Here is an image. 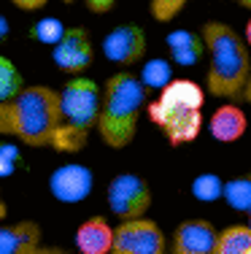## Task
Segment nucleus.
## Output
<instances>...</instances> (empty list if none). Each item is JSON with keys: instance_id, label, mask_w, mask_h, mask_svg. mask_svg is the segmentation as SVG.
Instances as JSON below:
<instances>
[{"instance_id": "obj_10", "label": "nucleus", "mask_w": 251, "mask_h": 254, "mask_svg": "<svg viewBox=\"0 0 251 254\" xmlns=\"http://www.w3.org/2000/svg\"><path fill=\"white\" fill-rule=\"evenodd\" d=\"M92 171L87 165L70 162V165H59L49 179V192L59 203H81L92 192Z\"/></svg>"}, {"instance_id": "obj_23", "label": "nucleus", "mask_w": 251, "mask_h": 254, "mask_svg": "<svg viewBox=\"0 0 251 254\" xmlns=\"http://www.w3.org/2000/svg\"><path fill=\"white\" fill-rule=\"evenodd\" d=\"M65 3H76V0H65ZM84 3H87V8L95 11V14H105V11L113 8L116 0H84Z\"/></svg>"}, {"instance_id": "obj_14", "label": "nucleus", "mask_w": 251, "mask_h": 254, "mask_svg": "<svg viewBox=\"0 0 251 254\" xmlns=\"http://www.w3.org/2000/svg\"><path fill=\"white\" fill-rule=\"evenodd\" d=\"M208 130L216 141L232 143L238 138H243V132H246V114L238 106H219L208 119Z\"/></svg>"}, {"instance_id": "obj_22", "label": "nucleus", "mask_w": 251, "mask_h": 254, "mask_svg": "<svg viewBox=\"0 0 251 254\" xmlns=\"http://www.w3.org/2000/svg\"><path fill=\"white\" fill-rule=\"evenodd\" d=\"M187 5V0H149V8H151V16L157 22H170L178 16V11Z\"/></svg>"}, {"instance_id": "obj_4", "label": "nucleus", "mask_w": 251, "mask_h": 254, "mask_svg": "<svg viewBox=\"0 0 251 254\" xmlns=\"http://www.w3.org/2000/svg\"><path fill=\"white\" fill-rule=\"evenodd\" d=\"M100 87L92 78H73L65 84L59 92V106H62V122H65V135L59 152H81L89 138V130L98 125L100 114Z\"/></svg>"}, {"instance_id": "obj_6", "label": "nucleus", "mask_w": 251, "mask_h": 254, "mask_svg": "<svg viewBox=\"0 0 251 254\" xmlns=\"http://www.w3.org/2000/svg\"><path fill=\"white\" fill-rule=\"evenodd\" d=\"M165 249V233L159 230L157 222L146 219V216L122 219V225L113 230L111 252L116 254H162Z\"/></svg>"}, {"instance_id": "obj_2", "label": "nucleus", "mask_w": 251, "mask_h": 254, "mask_svg": "<svg viewBox=\"0 0 251 254\" xmlns=\"http://www.w3.org/2000/svg\"><path fill=\"white\" fill-rule=\"evenodd\" d=\"M202 41H205V49L211 54L205 76L208 92L213 98H238L251 73L246 38H241L224 22H205L202 25Z\"/></svg>"}, {"instance_id": "obj_8", "label": "nucleus", "mask_w": 251, "mask_h": 254, "mask_svg": "<svg viewBox=\"0 0 251 254\" xmlns=\"http://www.w3.org/2000/svg\"><path fill=\"white\" fill-rule=\"evenodd\" d=\"M54 63L59 70H68V73H81L92 65V41L89 33L84 27H65L62 38L54 44Z\"/></svg>"}, {"instance_id": "obj_17", "label": "nucleus", "mask_w": 251, "mask_h": 254, "mask_svg": "<svg viewBox=\"0 0 251 254\" xmlns=\"http://www.w3.org/2000/svg\"><path fill=\"white\" fill-rule=\"evenodd\" d=\"M222 197L235 211H249L251 208V171L246 173V176H238V179L227 181Z\"/></svg>"}, {"instance_id": "obj_21", "label": "nucleus", "mask_w": 251, "mask_h": 254, "mask_svg": "<svg viewBox=\"0 0 251 254\" xmlns=\"http://www.w3.org/2000/svg\"><path fill=\"white\" fill-rule=\"evenodd\" d=\"M141 81L146 89H162L167 81H170V65L165 60H149L143 65V73H141Z\"/></svg>"}, {"instance_id": "obj_11", "label": "nucleus", "mask_w": 251, "mask_h": 254, "mask_svg": "<svg viewBox=\"0 0 251 254\" xmlns=\"http://www.w3.org/2000/svg\"><path fill=\"white\" fill-rule=\"evenodd\" d=\"M219 233L208 219H187L173 233L176 254H216Z\"/></svg>"}, {"instance_id": "obj_26", "label": "nucleus", "mask_w": 251, "mask_h": 254, "mask_svg": "<svg viewBox=\"0 0 251 254\" xmlns=\"http://www.w3.org/2000/svg\"><path fill=\"white\" fill-rule=\"evenodd\" d=\"M241 95L251 103V73H249V78H246V84H243V92H241Z\"/></svg>"}, {"instance_id": "obj_24", "label": "nucleus", "mask_w": 251, "mask_h": 254, "mask_svg": "<svg viewBox=\"0 0 251 254\" xmlns=\"http://www.w3.org/2000/svg\"><path fill=\"white\" fill-rule=\"evenodd\" d=\"M11 3H14L16 8H22V11H38V8H44L49 0H11Z\"/></svg>"}, {"instance_id": "obj_9", "label": "nucleus", "mask_w": 251, "mask_h": 254, "mask_svg": "<svg viewBox=\"0 0 251 254\" xmlns=\"http://www.w3.org/2000/svg\"><path fill=\"white\" fill-rule=\"evenodd\" d=\"M105 60L116 65H135L146 54V33L138 25H119L103 38Z\"/></svg>"}, {"instance_id": "obj_29", "label": "nucleus", "mask_w": 251, "mask_h": 254, "mask_svg": "<svg viewBox=\"0 0 251 254\" xmlns=\"http://www.w3.org/2000/svg\"><path fill=\"white\" fill-rule=\"evenodd\" d=\"M238 5H243V8H251V0H235Z\"/></svg>"}, {"instance_id": "obj_5", "label": "nucleus", "mask_w": 251, "mask_h": 254, "mask_svg": "<svg viewBox=\"0 0 251 254\" xmlns=\"http://www.w3.org/2000/svg\"><path fill=\"white\" fill-rule=\"evenodd\" d=\"M149 119L165 132L173 146L195 141L202 130V108H184V106H170V103L154 100L149 103Z\"/></svg>"}, {"instance_id": "obj_16", "label": "nucleus", "mask_w": 251, "mask_h": 254, "mask_svg": "<svg viewBox=\"0 0 251 254\" xmlns=\"http://www.w3.org/2000/svg\"><path fill=\"white\" fill-rule=\"evenodd\" d=\"M216 254H251V225H232L222 230Z\"/></svg>"}, {"instance_id": "obj_20", "label": "nucleus", "mask_w": 251, "mask_h": 254, "mask_svg": "<svg viewBox=\"0 0 251 254\" xmlns=\"http://www.w3.org/2000/svg\"><path fill=\"white\" fill-rule=\"evenodd\" d=\"M33 38L38 41V44H44V46H54L59 38H62V33H65V25L57 19V16H46V19H38L33 25Z\"/></svg>"}, {"instance_id": "obj_18", "label": "nucleus", "mask_w": 251, "mask_h": 254, "mask_svg": "<svg viewBox=\"0 0 251 254\" xmlns=\"http://www.w3.org/2000/svg\"><path fill=\"white\" fill-rule=\"evenodd\" d=\"M224 192V181L216 176V173H202L192 181V195L197 197L200 203H213L219 200Z\"/></svg>"}, {"instance_id": "obj_28", "label": "nucleus", "mask_w": 251, "mask_h": 254, "mask_svg": "<svg viewBox=\"0 0 251 254\" xmlns=\"http://www.w3.org/2000/svg\"><path fill=\"white\" fill-rule=\"evenodd\" d=\"M243 38H246V44L251 46V19H249V25H246V35H243Z\"/></svg>"}, {"instance_id": "obj_12", "label": "nucleus", "mask_w": 251, "mask_h": 254, "mask_svg": "<svg viewBox=\"0 0 251 254\" xmlns=\"http://www.w3.org/2000/svg\"><path fill=\"white\" fill-rule=\"evenodd\" d=\"M46 252L41 246V227L35 222L0 225V254H38Z\"/></svg>"}, {"instance_id": "obj_3", "label": "nucleus", "mask_w": 251, "mask_h": 254, "mask_svg": "<svg viewBox=\"0 0 251 254\" xmlns=\"http://www.w3.org/2000/svg\"><path fill=\"white\" fill-rule=\"evenodd\" d=\"M146 106V87L133 73H113L103 87L98 132L111 149H124L135 138L138 117Z\"/></svg>"}, {"instance_id": "obj_25", "label": "nucleus", "mask_w": 251, "mask_h": 254, "mask_svg": "<svg viewBox=\"0 0 251 254\" xmlns=\"http://www.w3.org/2000/svg\"><path fill=\"white\" fill-rule=\"evenodd\" d=\"M5 35H8V19H5L3 14H0V41H3Z\"/></svg>"}, {"instance_id": "obj_7", "label": "nucleus", "mask_w": 251, "mask_h": 254, "mask_svg": "<svg viewBox=\"0 0 251 254\" xmlns=\"http://www.w3.org/2000/svg\"><path fill=\"white\" fill-rule=\"evenodd\" d=\"M151 205V190L141 176L122 173L108 184V208L119 219H135L143 216Z\"/></svg>"}, {"instance_id": "obj_15", "label": "nucleus", "mask_w": 251, "mask_h": 254, "mask_svg": "<svg viewBox=\"0 0 251 254\" xmlns=\"http://www.w3.org/2000/svg\"><path fill=\"white\" fill-rule=\"evenodd\" d=\"M167 49H170L173 63L178 65H197L205 54V41H202V33L197 35L192 30H173L167 35Z\"/></svg>"}, {"instance_id": "obj_27", "label": "nucleus", "mask_w": 251, "mask_h": 254, "mask_svg": "<svg viewBox=\"0 0 251 254\" xmlns=\"http://www.w3.org/2000/svg\"><path fill=\"white\" fill-rule=\"evenodd\" d=\"M5 214H8V205H5L3 195H0V219H5Z\"/></svg>"}, {"instance_id": "obj_19", "label": "nucleus", "mask_w": 251, "mask_h": 254, "mask_svg": "<svg viewBox=\"0 0 251 254\" xmlns=\"http://www.w3.org/2000/svg\"><path fill=\"white\" fill-rule=\"evenodd\" d=\"M22 87H25V81H22V73L16 70V65L0 54V100L14 98Z\"/></svg>"}, {"instance_id": "obj_30", "label": "nucleus", "mask_w": 251, "mask_h": 254, "mask_svg": "<svg viewBox=\"0 0 251 254\" xmlns=\"http://www.w3.org/2000/svg\"><path fill=\"white\" fill-rule=\"evenodd\" d=\"M246 214H249V222H251V208H249V211H246Z\"/></svg>"}, {"instance_id": "obj_13", "label": "nucleus", "mask_w": 251, "mask_h": 254, "mask_svg": "<svg viewBox=\"0 0 251 254\" xmlns=\"http://www.w3.org/2000/svg\"><path fill=\"white\" fill-rule=\"evenodd\" d=\"M76 246L84 254H108L113 246V230L103 216H92V219L81 222L76 230Z\"/></svg>"}, {"instance_id": "obj_1", "label": "nucleus", "mask_w": 251, "mask_h": 254, "mask_svg": "<svg viewBox=\"0 0 251 254\" xmlns=\"http://www.w3.org/2000/svg\"><path fill=\"white\" fill-rule=\"evenodd\" d=\"M0 135H14L27 146H51L59 152L65 135L59 92L35 84L0 100Z\"/></svg>"}]
</instances>
